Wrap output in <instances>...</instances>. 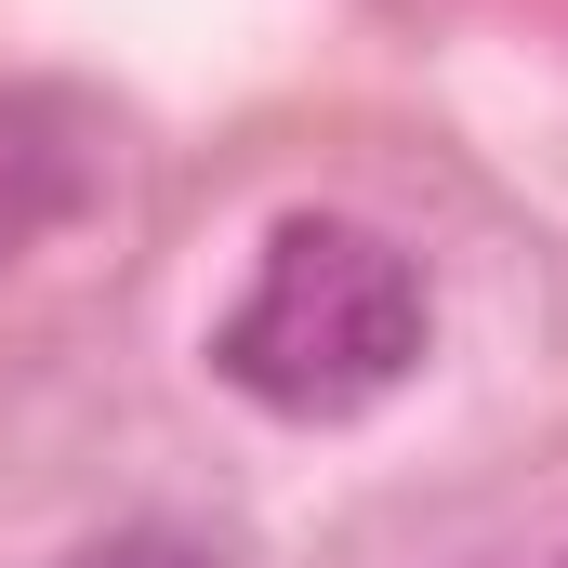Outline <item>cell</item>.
<instances>
[{"label": "cell", "mask_w": 568, "mask_h": 568, "mask_svg": "<svg viewBox=\"0 0 568 568\" xmlns=\"http://www.w3.org/2000/svg\"><path fill=\"white\" fill-rule=\"evenodd\" d=\"M424 344H436L424 265L384 225H357V212H291L252 252L239 304L212 317V371L252 410H278V424H357V410H384L424 371Z\"/></svg>", "instance_id": "obj_1"}, {"label": "cell", "mask_w": 568, "mask_h": 568, "mask_svg": "<svg viewBox=\"0 0 568 568\" xmlns=\"http://www.w3.org/2000/svg\"><path fill=\"white\" fill-rule=\"evenodd\" d=\"M106 199V106L80 80H0V265L67 239Z\"/></svg>", "instance_id": "obj_2"}, {"label": "cell", "mask_w": 568, "mask_h": 568, "mask_svg": "<svg viewBox=\"0 0 568 568\" xmlns=\"http://www.w3.org/2000/svg\"><path fill=\"white\" fill-rule=\"evenodd\" d=\"M53 568H239L212 529H172V516H145V529H106V542H80V556H53Z\"/></svg>", "instance_id": "obj_3"}, {"label": "cell", "mask_w": 568, "mask_h": 568, "mask_svg": "<svg viewBox=\"0 0 568 568\" xmlns=\"http://www.w3.org/2000/svg\"><path fill=\"white\" fill-rule=\"evenodd\" d=\"M556 568H568V556H556Z\"/></svg>", "instance_id": "obj_4"}]
</instances>
